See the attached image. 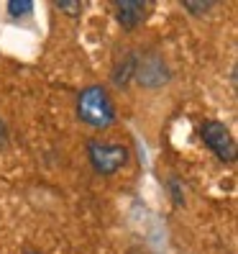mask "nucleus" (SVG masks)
I'll list each match as a JSON object with an SVG mask.
<instances>
[{"mask_svg": "<svg viewBox=\"0 0 238 254\" xmlns=\"http://www.w3.org/2000/svg\"><path fill=\"white\" fill-rule=\"evenodd\" d=\"M56 8L64 10V13H69V16H80L85 5H82V3H56Z\"/></svg>", "mask_w": 238, "mask_h": 254, "instance_id": "8", "label": "nucleus"}, {"mask_svg": "<svg viewBox=\"0 0 238 254\" xmlns=\"http://www.w3.org/2000/svg\"><path fill=\"white\" fill-rule=\"evenodd\" d=\"M31 10H34V3H28V0H23V3H8V13H10V18L28 16Z\"/></svg>", "mask_w": 238, "mask_h": 254, "instance_id": "7", "label": "nucleus"}, {"mask_svg": "<svg viewBox=\"0 0 238 254\" xmlns=\"http://www.w3.org/2000/svg\"><path fill=\"white\" fill-rule=\"evenodd\" d=\"M210 8H213L210 3H185V10L195 13V16H202V13H207Z\"/></svg>", "mask_w": 238, "mask_h": 254, "instance_id": "9", "label": "nucleus"}, {"mask_svg": "<svg viewBox=\"0 0 238 254\" xmlns=\"http://www.w3.org/2000/svg\"><path fill=\"white\" fill-rule=\"evenodd\" d=\"M28 254H36V252H28Z\"/></svg>", "mask_w": 238, "mask_h": 254, "instance_id": "11", "label": "nucleus"}, {"mask_svg": "<svg viewBox=\"0 0 238 254\" xmlns=\"http://www.w3.org/2000/svg\"><path fill=\"white\" fill-rule=\"evenodd\" d=\"M136 62H139V59L133 57V54H128V57L123 59V62L115 67V72H113V82H115L118 87L128 85V80L133 77V74H136Z\"/></svg>", "mask_w": 238, "mask_h": 254, "instance_id": "6", "label": "nucleus"}, {"mask_svg": "<svg viewBox=\"0 0 238 254\" xmlns=\"http://www.w3.org/2000/svg\"><path fill=\"white\" fill-rule=\"evenodd\" d=\"M5 141H8V131H5V124L0 121V149L5 146Z\"/></svg>", "mask_w": 238, "mask_h": 254, "instance_id": "10", "label": "nucleus"}, {"mask_svg": "<svg viewBox=\"0 0 238 254\" xmlns=\"http://www.w3.org/2000/svg\"><path fill=\"white\" fill-rule=\"evenodd\" d=\"M200 136L205 141V146L220 159V162H233L236 159V141H233V133L228 131L226 124L220 121H205L200 126Z\"/></svg>", "mask_w": 238, "mask_h": 254, "instance_id": "3", "label": "nucleus"}, {"mask_svg": "<svg viewBox=\"0 0 238 254\" xmlns=\"http://www.w3.org/2000/svg\"><path fill=\"white\" fill-rule=\"evenodd\" d=\"M113 10H115L118 23L123 28H128V31L141 26L143 18H146V3H141V0H118L113 5Z\"/></svg>", "mask_w": 238, "mask_h": 254, "instance_id": "5", "label": "nucleus"}, {"mask_svg": "<svg viewBox=\"0 0 238 254\" xmlns=\"http://www.w3.org/2000/svg\"><path fill=\"white\" fill-rule=\"evenodd\" d=\"M77 118L90 128H110L115 124V108L102 85H90L77 95Z\"/></svg>", "mask_w": 238, "mask_h": 254, "instance_id": "1", "label": "nucleus"}, {"mask_svg": "<svg viewBox=\"0 0 238 254\" xmlns=\"http://www.w3.org/2000/svg\"><path fill=\"white\" fill-rule=\"evenodd\" d=\"M141 85L146 87H159L169 80V69L164 64V59L159 57H143L136 62V74H133Z\"/></svg>", "mask_w": 238, "mask_h": 254, "instance_id": "4", "label": "nucleus"}, {"mask_svg": "<svg viewBox=\"0 0 238 254\" xmlns=\"http://www.w3.org/2000/svg\"><path fill=\"white\" fill-rule=\"evenodd\" d=\"M128 149L123 144L102 141V139H90L87 141V159H90L93 170L97 175H115L121 167L128 164Z\"/></svg>", "mask_w": 238, "mask_h": 254, "instance_id": "2", "label": "nucleus"}]
</instances>
